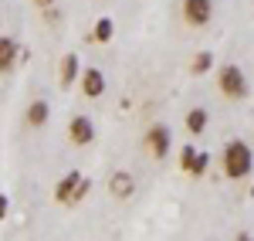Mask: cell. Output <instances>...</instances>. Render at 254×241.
I'll return each instance as SVG.
<instances>
[{
    "mask_svg": "<svg viewBox=\"0 0 254 241\" xmlns=\"http://www.w3.org/2000/svg\"><path fill=\"white\" fill-rule=\"evenodd\" d=\"M220 166H224V177H231V180H244V177H251V170H254L251 146H248L244 140H231L227 146H224Z\"/></svg>",
    "mask_w": 254,
    "mask_h": 241,
    "instance_id": "obj_1",
    "label": "cell"
},
{
    "mask_svg": "<svg viewBox=\"0 0 254 241\" xmlns=\"http://www.w3.org/2000/svg\"><path fill=\"white\" fill-rule=\"evenodd\" d=\"M217 88H220V95L224 99H248L251 95V85H248V79H244V72L237 68V65H224L220 68V75H217Z\"/></svg>",
    "mask_w": 254,
    "mask_h": 241,
    "instance_id": "obj_2",
    "label": "cell"
},
{
    "mask_svg": "<svg viewBox=\"0 0 254 241\" xmlns=\"http://www.w3.org/2000/svg\"><path fill=\"white\" fill-rule=\"evenodd\" d=\"M142 146L156 157V160H163V157H170V146H173V133H170V126H163V122H156L146 136H142Z\"/></svg>",
    "mask_w": 254,
    "mask_h": 241,
    "instance_id": "obj_3",
    "label": "cell"
},
{
    "mask_svg": "<svg viewBox=\"0 0 254 241\" xmlns=\"http://www.w3.org/2000/svg\"><path fill=\"white\" fill-rule=\"evenodd\" d=\"M214 17V0H183V20L193 24V27H203Z\"/></svg>",
    "mask_w": 254,
    "mask_h": 241,
    "instance_id": "obj_4",
    "label": "cell"
},
{
    "mask_svg": "<svg viewBox=\"0 0 254 241\" xmlns=\"http://www.w3.org/2000/svg\"><path fill=\"white\" fill-rule=\"evenodd\" d=\"M68 140L75 143V146H88V143L95 140V126L88 116H75V119L68 122Z\"/></svg>",
    "mask_w": 254,
    "mask_h": 241,
    "instance_id": "obj_5",
    "label": "cell"
},
{
    "mask_svg": "<svg viewBox=\"0 0 254 241\" xmlns=\"http://www.w3.org/2000/svg\"><path fill=\"white\" fill-rule=\"evenodd\" d=\"M85 180L78 170H68L64 177L58 180V187H55V197H58V204H71L75 201V194H78V183Z\"/></svg>",
    "mask_w": 254,
    "mask_h": 241,
    "instance_id": "obj_6",
    "label": "cell"
},
{
    "mask_svg": "<svg viewBox=\"0 0 254 241\" xmlns=\"http://www.w3.org/2000/svg\"><path fill=\"white\" fill-rule=\"evenodd\" d=\"M109 194L119 197V201H129V197L136 194V180H132V173H126V170L112 173V180H109Z\"/></svg>",
    "mask_w": 254,
    "mask_h": 241,
    "instance_id": "obj_7",
    "label": "cell"
},
{
    "mask_svg": "<svg viewBox=\"0 0 254 241\" xmlns=\"http://www.w3.org/2000/svg\"><path fill=\"white\" fill-rule=\"evenodd\" d=\"M78 79H81V92H85L88 99H98V95L105 92V75H102L98 68H85Z\"/></svg>",
    "mask_w": 254,
    "mask_h": 241,
    "instance_id": "obj_8",
    "label": "cell"
},
{
    "mask_svg": "<svg viewBox=\"0 0 254 241\" xmlns=\"http://www.w3.org/2000/svg\"><path fill=\"white\" fill-rule=\"evenodd\" d=\"M81 75V61L78 55H64L61 58V68H58V79H61V88H68V85H75Z\"/></svg>",
    "mask_w": 254,
    "mask_h": 241,
    "instance_id": "obj_9",
    "label": "cell"
},
{
    "mask_svg": "<svg viewBox=\"0 0 254 241\" xmlns=\"http://www.w3.org/2000/svg\"><path fill=\"white\" fill-rule=\"evenodd\" d=\"M48 116H51V109H48L44 99H34L31 105H27V126H31V129H44Z\"/></svg>",
    "mask_w": 254,
    "mask_h": 241,
    "instance_id": "obj_10",
    "label": "cell"
},
{
    "mask_svg": "<svg viewBox=\"0 0 254 241\" xmlns=\"http://www.w3.org/2000/svg\"><path fill=\"white\" fill-rule=\"evenodd\" d=\"M17 51H20V48H17V41L0 38V75L14 68V61H17Z\"/></svg>",
    "mask_w": 254,
    "mask_h": 241,
    "instance_id": "obj_11",
    "label": "cell"
},
{
    "mask_svg": "<svg viewBox=\"0 0 254 241\" xmlns=\"http://www.w3.org/2000/svg\"><path fill=\"white\" fill-rule=\"evenodd\" d=\"M112 34H116V20H112V17H98L95 31H92L88 38L98 41V44H109V41H112Z\"/></svg>",
    "mask_w": 254,
    "mask_h": 241,
    "instance_id": "obj_12",
    "label": "cell"
},
{
    "mask_svg": "<svg viewBox=\"0 0 254 241\" xmlns=\"http://www.w3.org/2000/svg\"><path fill=\"white\" fill-rule=\"evenodd\" d=\"M187 129H190L193 136H200V133L207 129V109H190V112H187Z\"/></svg>",
    "mask_w": 254,
    "mask_h": 241,
    "instance_id": "obj_13",
    "label": "cell"
},
{
    "mask_svg": "<svg viewBox=\"0 0 254 241\" xmlns=\"http://www.w3.org/2000/svg\"><path fill=\"white\" fill-rule=\"evenodd\" d=\"M210 68H214V55H210V51H200L193 58V75H207Z\"/></svg>",
    "mask_w": 254,
    "mask_h": 241,
    "instance_id": "obj_14",
    "label": "cell"
},
{
    "mask_svg": "<svg viewBox=\"0 0 254 241\" xmlns=\"http://www.w3.org/2000/svg\"><path fill=\"white\" fill-rule=\"evenodd\" d=\"M193 163H196V150H193V146H183V150H180V166L190 173V170H193Z\"/></svg>",
    "mask_w": 254,
    "mask_h": 241,
    "instance_id": "obj_15",
    "label": "cell"
},
{
    "mask_svg": "<svg viewBox=\"0 0 254 241\" xmlns=\"http://www.w3.org/2000/svg\"><path fill=\"white\" fill-rule=\"evenodd\" d=\"M88 190H92V183H88V180H81V183H78V194H75V201H71V204L85 201V197H88Z\"/></svg>",
    "mask_w": 254,
    "mask_h": 241,
    "instance_id": "obj_16",
    "label": "cell"
},
{
    "mask_svg": "<svg viewBox=\"0 0 254 241\" xmlns=\"http://www.w3.org/2000/svg\"><path fill=\"white\" fill-rule=\"evenodd\" d=\"M44 20H48V24H58V20H61V10H58V7H48V10H44Z\"/></svg>",
    "mask_w": 254,
    "mask_h": 241,
    "instance_id": "obj_17",
    "label": "cell"
},
{
    "mask_svg": "<svg viewBox=\"0 0 254 241\" xmlns=\"http://www.w3.org/2000/svg\"><path fill=\"white\" fill-rule=\"evenodd\" d=\"M7 207H10V201H7V194H0V221H3V214H7Z\"/></svg>",
    "mask_w": 254,
    "mask_h": 241,
    "instance_id": "obj_18",
    "label": "cell"
},
{
    "mask_svg": "<svg viewBox=\"0 0 254 241\" xmlns=\"http://www.w3.org/2000/svg\"><path fill=\"white\" fill-rule=\"evenodd\" d=\"M34 7H41V10H48V7H55V0H34Z\"/></svg>",
    "mask_w": 254,
    "mask_h": 241,
    "instance_id": "obj_19",
    "label": "cell"
},
{
    "mask_svg": "<svg viewBox=\"0 0 254 241\" xmlns=\"http://www.w3.org/2000/svg\"><path fill=\"white\" fill-rule=\"evenodd\" d=\"M234 241H254V238H251V235H248V231H241V235H237Z\"/></svg>",
    "mask_w": 254,
    "mask_h": 241,
    "instance_id": "obj_20",
    "label": "cell"
}]
</instances>
